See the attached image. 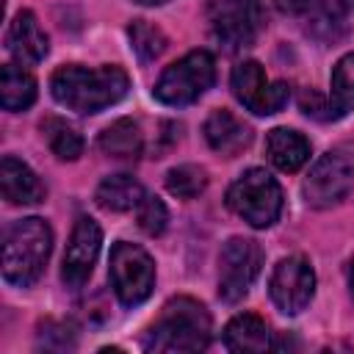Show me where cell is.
<instances>
[{"instance_id": "52a82bcc", "label": "cell", "mask_w": 354, "mask_h": 354, "mask_svg": "<svg viewBox=\"0 0 354 354\" xmlns=\"http://www.w3.org/2000/svg\"><path fill=\"white\" fill-rule=\"evenodd\" d=\"M263 28L266 8L260 0H216L210 6V33L227 53L252 47Z\"/></svg>"}, {"instance_id": "7a4b0ae2", "label": "cell", "mask_w": 354, "mask_h": 354, "mask_svg": "<svg viewBox=\"0 0 354 354\" xmlns=\"http://www.w3.org/2000/svg\"><path fill=\"white\" fill-rule=\"evenodd\" d=\"M213 337V321L202 301L191 296H174L163 304L160 315L144 329L141 346L147 351L180 354L205 351Z\"/></svg>"}, {"instance_id": "4316f807", "label": "cell", "mask_w": 354, "mask_h": 354, "mask_svg": "<svg viewBox=\"0 0 354 354\" xmlns=\"http://www.w3.org/2000/svg\"><path fill=\"white\" fill-rule=\"evenodd\" d=\"M136 210H138V227H141L147 235H152V238H155V235H163V230H166V224H169V210H166V205H163L158 196L147 194Z\"/></svg>"}, {"instance_id": "7402d4cb", "label": "cell", "mask_w": 354, "mask_h": 354, "mask_svg": "<svg viewBox=\"0 0 354 354\" xmlns=\"http://www.w3.org/2000/svg\"><path fill=\"white\" fill-rule=\"evenodd\" d=\"M351 108H354V53H346L332 69L326 119H340Z\"/></svg>"}, {"instance_id": "d4e9b609", "label": "cell", "mask_w": 354, "mask_h": 354, "mask_svg": "<svg viewBox=\"0 0 354 354\" xmlns=\"http://www.w3.org/2000/svg\"><path fill=\"white\" fill-rule=\"evenodd\" d=\"M207 188V171L196 163H180L166 171V191L177 199H194Z\"/></svg>"}, {"instance_id": "cb8c5ba5", "label": "cell", "mask_w": 354, "mask_h": 354, "mask_svg": "<svg viewBox=\"0 0 354 354\" xmlns=\"http://www.w3.org/2000/svg\"><path fill=\"white\" fill-rule=\"evenodd\" d=\"M127 36H130V47H133V53L147 64V61H155V58H160V53L166 50V33L158 28V25H152V22H147V19H133L130 25H127Z\"/></svg>"}, {"instance_id": "83f0119b", "label": "cell", "mask_w": 354, "mask_h": 354, "mask_svg": "<svg viewBox=\"0 0 354 354\" xmlns=\"http://www.w3.org/2000/svg\"><path fill=\"white\" fill-rule=\"evenodd\" d=\"M274 3H277V8H279L282 14H290V17L304 14V11L313 6V0H274Z\"/></svg>"}, {"instance_id": "6da1fadb", "label": "cell", "mask_w": 354, "mask_h": 354, "mask_svg": "<svg viewBox=\"0 0 354 354\" xmlns=\"http://www.w3.org/2000/svg\"><path fill=\"white\" fill-rule=\"evenodd\" d=\"M130 88V77L122 66H80L66 64L58 66L50 77V94L58 105L75 111V113H100L111 105H116Z\"/></svg>"}, {"instance_id": "ba28073f", "label": "cell", "mask_w": 354, "mask_h": 354, "mask_svg": "<svg viewBox=\"0 0 354 354\" xmlns=\"http://www.w3.org/2000/svg\"><path fill=\"white\" fill-rule=\"evenodd\" d=\"M351 188H354V152H348L346 147H337L324 152L313 163L310 174L304 177L301 194L310 207L324 210L346 199Z\"/></svg>"}, {"instance_id": "277c9868", "label": "cell", "mask_w": 354, "mask_h": 354, "mask_svg": "<svg viewBox=\"0 0 354 354\" xmlns=\"http://www.w3.org/2000/svg\"><path fill=\"white\" fill-rule=\"evenodd\" d=\"M216 83V58L207 50H191L171 66H166L152 88L155 100L171 108H183L207 94Z\"/></svg>"}, {"instance_id": "44dd1931", "label": "cell", "mask_w": 354, "mask_h": 354, "mask_svg": "<svg viewBox=\"0 0 354 354\" xmlns=\"http://www.w3.org/2000/svg\"><path fill=\"white\" fill-rule=\"evenodd\" d=\"M36 102V80L17 64H6L0 69V105L3 111H25Z\"/></svg>"}, {"instance_id": "9a60e30c", "label": "cell", "mask_w": 354, "mask_h": 354, "mask_svg": "<svg viewBox=\"0 0 354 354\" xmlns=\"http://www.w3.org/2000/svg\"><path fill=\"white\" fill-rule=\"evenodd\" d=\"M202 133H205L207 147H210L213 152L224 155V158L241 155V152L252 144V138H254L252 127H249L243 119H238L232 111H224V108L213 111V113L205 119Z\"/></svg>"}, {"instance_id": "f1b7e54d", "label": "cell", "mask_w": 354, "mask_h": 354, "mask_svg": "<svg viewBox=\"0 0 354 354\" xmlns=\"http://www.w3.org/2000/svg\"><path fill=\"white\" fill-rule=\"evenodd\" d=\"M346 279H348V296L354 299V254H351L348 263H346Z\"/></svg>"}, {"instance_id": "484cf974", "label": "cell", "mask_w": 354, "mask_h": 354, "mask_svg": "<svg viewBox=\"0 0 354 354\" xmlns=\"http://www.w3.org/2000/svg\"><path fill=\"white\" fill-rule=\"evenodd\" d=\"M36 346L39 348H47V351H69L77 346V332L72 324L66 321H44L39 326V335H36Z\"/></svg>"}, {"instance_id": "ac0fdd59", "label": "cell", "mask_w": 354, "mask_h": 354, "mask_svg": "<svg viewBox=\"0 0 354 354\" xmlns=\"http://www.w3.org/2000/svg\"><path fill=\"white\" fill-rule=\"evenodd\" d=\"M144 185L130 177V174H111L105 177L97 191H94V199L102 210H111V213H127V210H136L144 199Z\"/></svg>"}, {"instance_id": "9c48e42d", "label": "cell", "mask_w": 354, "mask_h": 354, "mask_svg": "<svg viewBox=\"0 0 354 354\" xmlns=\"http://www.w3.org/2000/svg\"><path fill=\"white\" fill-rule=\"evenodd\" d=\"M263 268V249L257 241L235 235L218 252V299L227 304L241 301Z\"/></svg>"}, {"instance_id": "5bb4252c", "label": "cell", "mask_w": 354, "mask_h": 354, "mask_svg": "<svg viewBox=\"0 0 354 354\" xmlns=\"http://www.w3.org/2000/svg\"><path fill=\"white\" fill-rule=\"evenodd\" d=\"M348 6L346 0H313V6L304 11V33L329 47L348 36Z\"/></svg>"}, {"instance_id": "f546056e", "label": "cell", "mask_w": 354, "mask_h": 354, "mask_svg": "<svg viewBox=\"0 0 354 354\" xmlns=\"http://www.w3.org/2000/svg\"><path fill=\"white\" fill-rule=\"evenodd\" d=\"M133 3H138V6H163L169 0H133Z\"/></svg>"}, {"instance_id": "7c38bea8", "label": "cell", "mask_w": 354, "mask_h": 354, "mask_svg": "<svg viewBox=\"0 0 354 354\" xmlns=\"http://www.w3.org/2000/svg\"><path fill=\"white\" fill-rule=\"evenodd\" d=\"M100 246H102L100 224L91 216H77L69 243H66V252H64V263H61V279L69 290H80L88 282L91 268L100 254Z\"/></svg>"}, {"instance_id": "603a6c76", "label": "cell", "mask_w": 354, "mask_h": 354, "mask_svg": "<svg viewBox=\"0 0 354 354\" xmlns=\"http://www.w3.org/2000/svg\"><path fill=\"white\" fill-rule=\"evenodd\" d=\"M41 136L47 141V147L53 149V155L58 160H77L83 155V136L61 116H44L41 119Z\"/></svg>"}, {"instance_id": "2e32d148", "label": "cell", "mask_w": 354, "mask_h": 354, "mask_svg": "<svg viewBox=\"0 0 354 354\" xmlns=\"http://www.w3.org/2000/svg\"><path fill=\"white\" fill-rule=\"evenodd\" d=\"M0 191L8 205H39L47 196L39 174L14 155L0 160Z\"/></svg>"}, {"instance_id": "8992f818", "label": "cell", "mask_w": 354, "mask_h": 354, "mask_svg": "<svg viewBox=\"0 0 354 354\" xmlns=\"http://www.w3.org/2000/svg\"><path fill=\"white\" fill-rule=\"evenodd\" d=\"M111 288L122 307H138L152 296L155 288V260L138 243L119 241L108 257Z\"/></svg>"}, {"instance_id": "d6986e66", "label": "cell", "mask_w": 354, "mask_h": 354, "mask_svg": "<svg viewBox=\"0 0 354 354\" xmlns=\"http://www.w3.org/2000/svg\"><path fill=\"white\" fill-rule=\"evenodd\" d=\"M224 346L230 351H266L271 348V332L254 313H241L224 326Z\"/></svg>"}, {"instance_id": "5b68a950", "label": "cell", "mask_w": 354, "mask_h": 354, "mask_svg": "<svg viewBox=\"0 0 354 354\" xmlns=\"http://www.w3.org/2000/svg\"><path fill=\"white\" fill-rule=\"evenodd\" d=\"M282 199L285 196L277 177H271L266 169H246L227 188V207L257 230H266L279 218Z\"/></svg>"}, {"instance_id": "4fadbf2b", "label": "cell", "mask_w": 354, "mask_h": 354, "mask_svg": "<svg viewBox=\"0 0 354 354\" xmlns=\"http://www.w3.org/2000/svg\"><path fill=\"white\" fill-rule=\"evenodd\" d=\"M6 50L22 66L44 61V55L50 53V39L41 30L33 11L22 8L14 14V19L8 22V30H6Z\"/></svg>"}, {"instance_id": "8fae6325", "label": "cell", "mask_w": 354, "mask_h": 354, "mask_svg": "<svg viewBox=\"0 0 354 354\" xmlns=\"http://www.w3.org/2000/svg\"><path fill=\"white\" fill-rule=\"evenodd\" d=\"M268 293H271V301L277 304L279 313L299 315L313 301V293H315L313 266L299 254L282 257L268 277Z\"/></svg>"}, {"instance_id": "30bf717a", "label": "cell", "mask_w": 354, "mask_h": 354, "mask_svg": "<svg viewBox=\"0 0 354 354\" xmlns=\"http://www.w3.org/2000/svg\"><path fill=\"white\" fill-rule=\"evenodd\" d=\"M230 86H232V94L235 100L257 113V116H271V113H279L288 100H290V88L288 83L282 80H268L263 66L257 61H243L232 69V77H230Z\"/></svg>"}, {"instance_id": "3957f363", "label": "cell", "mask_w": 354, "mask_h": 354, "mask_svg": "<svg viewBox=\"0 0 354 354\" xmlns=\"http://www.w3.org/2000/svg\"><path fill=\"white\" fill-rule=\"evenodd\" d=\"M53 252V230L44 218H17L3 232V279L14 288H30Z\"/></svg>"}, {"instance_id": "e0dca14e", "label": "cell", "mask_w": 354, "mask_h": 354, "mask_svg": "<svg viewBox=\"0 0 354 354\" xmlns=\"http://www.w3.org/2000/svg\"><path fill=\"white\" fill-rule=\"evenodd\" d=\"M266 152L279 171H299L310 160V141L299 130L274 127L266 136Z\"/></svg>"}, {"instance_id": "ffe728a7", "label": "cell", "mask_w": 354, "mask_h": 354, "mask_svg": "<svg viewBox=\"0 0 354 354\" xmlns=\"http://www.w3.org/2000/svg\"><path fill=\"white\" fill-rule=\"evenodd\" d=\"M97 144H100L102 155H108V158L133 160L144 149V136H141L138 122H133V119H116V122H111L100 133V141Z\"/></svg>"}]
</instances>
